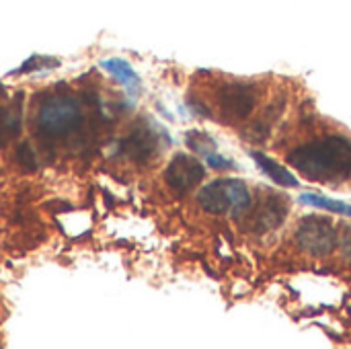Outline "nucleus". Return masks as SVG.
Listing matches in <instances>:
<instances>
[{"instance_id": "nucleus-1", "label": "nucleus", "mask_w": 351, "mask_h": 349, "mask_svg": "<svg viewBox=\"0 0 351 349\" xmlns=\"http://www.w3.org/2000/svg\"><path fill=\"white\" fill-rule=\"evenodd\" d=\"M286 160L304 179L329 187H351V136L337 125H315L290 142Z\"/></svg>"}, {"instance_id": "nucleus-2", "label": "nucleus", "mask_w": 351, "mask_h": 349, "mask_svg": "<svg viewBox=\"0 0 351 349\" xmlns=\"http://www.w3.org/2000/svg\"><path fill=\"white\" fill-rule=\"evenodd\" d=\"M259 105V88L251 80L220 78L208 91V111L226 125H237L253 115Z\"/></svg>"}, {"instance_id": "nucleus-3", "label": "nucleus", "mask_w": 351, "mask_h": 349, "mask_svg": "<svg viewBox=\"0 0 351 349\" xmlns=\"http://www.w3.org/2000/svg\"><path fill=\"white\" fill-rule=\"evenodd\" d=\"M197 204L208 214L241 218L251 208V193L243 181L218 179L197 193Z\"/></svg>"}, {"instance_id": "nucleus-4", "label": "nucleus", "mask_w": 351, "mask_h": 349, "mask_svg": "<svg viewBox=\"0 0 351 349\" xmlns=\"http://www.w3.org/2000/svg\"><path fill=\"white\" fill-rule=\"evenodd\" d=\"M82 123V111L72 97H49L37 111V130L45 138H62Z\"/></svg>"}, {"instance_id": "nucleus-5", "label": "nucleus", "mask_w": 351, "mask_h": 349, "mask_svg": "<svg viewBox=\"0 0 351 349\" xmlns=\"http://www.w3.org/2000/svg\"><path fill=\"white\" fill-rule=\"evenodd\" d=\"M294 243L300 253H306L311 257H327L335 251L337 232L327 218L308 216L300 220L294 232Z\"/></svg>"}, {"instance_id": "nucleus-6", "label": "nucleus", "mask_w": 351, "mask_h": 349, "mask_svg": "<svg viewBox=\"0 0 351 349\" xmlns=\"http://www.w3.org/2000/svg\"><path fill=\"white\" fill-rule=\"evenodd\" d=\"M204 175H206V169L197 158L189 154H177L165 171V181L173 191L185 193L197 187L204 181Z\"/></svg>"}, {"instance_id": "nucleus-7", "label": "nucleus", "mask_w": 351, "mask_h": 349, "mask_svg": "<svg viewBox=\"0 0 351 349\" xmlns=\"http://www.w3.org/2000/svg\"><path fill=\"white\" fill-rule=\"evenodd\" d=\"M286 214H288V202L284 204L280 197H267L251 216L253 230L265 232V230L278 228L284 222Z\"/></svg>"}, {"instance_id": "nucleus-8", "label": "nucleus", "mask_w": 351, "mask_h": 349, "mask_svg": "<svg viewBox=\"0 0 351 349\" xmlns=\"http://www.w3.org/2000/svg\"><path fill=\"white\" fill-rule=\"evenodd\" d=\"M101 66H103L111 76H115V80L121 82V84L128 88L130 95H138V91H140V76L136 74V70H134L125 60H121V58H111V60H103Z\"/></svg>"}, {"instance_id": "nucleus-9", "label": "nucleus", "mask_w": 351, "mask_h": 349, "mask_svg": "<svg viewBox=\"0 0 351 349\" xmlns=\"http://www.w3.org/2000/svg\"><path fill=\"white\" fill-rule=\"evenodd\" d=\"M125 148H128V154L134 160H148L154 154V150H156V138L150 132L140 130V132H134L128 138Z\"/></svg>"}, {"instance_id": "nucleus-10", "label": "nucleus", "mask_w": 351, "mask_h": 349, "mask_svg": "<svg viewBox=\"0 0 351 349\" xmlns=\"http://www.w3.org/2000/svg\"><path fill=\"white\" fill-rule=\"evenodd\" d=\"M253 158L257 160V165L261 167V171L263 173H267L278 185H282V187H296L298 185V181L282 167V165H278L276 160H271V158H267L265 154H261V152H253Z\"/></svg>"}, {"instance_id": "nucleus-11", "label": "nucleus", "mask_w": 351, "mask_h": 349, "mask_svg": "<svg viewBox=\"0 0 351 349\" xmlns=\"http://www.w3.org/2000/svg\"><path fill=\"white\" fill-rule=\"evenodd\" d=\"M300 204H306V206H313V208H323V210H329V212H335V214H341V216H351V206L343 204V202H337V200L317 195V193L300 195Z\"/></svg>"}, {"instance_id": "nucleus-12", "label": "nucleus", "mask_w": 351, "mask_h": 349, "mask_svg": "<svg viewBox=\"0 0 351 349\" xmlns=\"http://www.w3.org/2000/svg\"><path fill=\"white\" fill-rule=\"evenodd\" d=\"M341 257L351 267V226L343 230V237H341Z\"/></svg>"}]
</instances>
